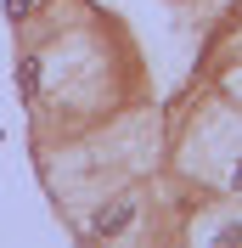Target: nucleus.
Wrapping results in <instances>:
<instances>
[{
  "label": "nucleus",
  "instance_id": "nucleus-1",
  "mask_svg": "<svg viewBox=\"0 0 242 248\" xmlns=\"http://www.w3.org/2000/svg\"><path fill=\"white\" fill-rule=\"evenodd\" d=\"M130 220H136V198H119V203H113V209H107V215H96L91 237H119L124 226H130Z\"/></svg>",
  "mask_w": 242,
  "mask_h": 248
},
{
  "label": "nucleus",
  "instance_id": "nucleus-2",
  "mask_svg": "<svg viewBox=\"0 0 242 248\" xmlns=\"http://www.w3.org/2000/svg\"><path fill=\"white\" fill-rule=\"evenodd\" d=\"M17 79H23V96L40 91V57H23V62H17Z\"/></svg>",
  "mask_w": 242,
  "mask_h": 248
},
{
  "label": "nucleus",
  "instance_id": "nucleus-3",
  "mask_svg": "<svg viewBox=\"0 0 242 248\" xmlns=\"http://www.w3.org/2000/svg\"><path fill=\"white\" fill-rule=\"evenodd\" d=\"M29 12H34V0H6V17H12V23H23Z\"/></svg>",
  "mask_w": 242,
  "mask_h": 248
},
{
  "label": "nucleus",
  "instance_id": "nucleus-4",
  "mask_svg": "<svg viewBox=\"0 0 242 248\" xmlns=\"http://www.w3.org/2000/svg\"><path fill=\"white\" fill-rule=\"evenodd\" d=\"M237 186H242V164H237Z\"/></svg>",
  "mask_w": 242,
  "mask_h": 248
}]
</instances>
